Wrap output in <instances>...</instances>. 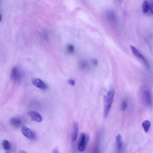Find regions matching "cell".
<instances>
[{
    "mask_svg": "<svg viewBox=\"0 0 153 153\" xmlns=\"http://www.w3.org/2000/svg\"><path fill=\"white\" fill-rule=\"evenodd\" d=\"M53 153H60L59 150L57 148L54 149Z\"/></svg>",
    "mask_w": 153,
    "mask_h": 153,
    "instance_id": "cell-20",
    "label": "cell"
},
{
    "mask_svg": "<svg viewBox=\"0 0 153 153\" xmlns=\"http://www.w3.org/2000/svg\"><path fill=\"white\" fill-rule=\"evenodd\" d=\"M115 92L113 89L109 90L107 96L104 98L103 116L105 118H106L108 116L109 111L114 101Z\"/></svg>",
    "mask_w": 153,
    "mask_h": 153,
    "instance_id": "cell-1",
    "label": "cell"
},
{
    "mask_svg": "<svg viewBox=\"0 0 153 153\" xmlns=\"http://www.w3.org/2000/svg\"><path fill=\"white\" fill-rule=\"evenodd\" d=\"M19 153H28L27 152L25 151L24 150H20L19 152Z\"/></svg>",
    "mask_w": 153,
    "mask_h": 153,
    "instance_id": "cell-22",
    "label": "cell"
},
{
    "mask_svg": "<svg viewBox=\"0 0 153 153\" xmlns=\"http://www.w3.org/2000/svg\"><path fill=\"white\" fill-rule=\"evenodd\" d=\"M33 84L41 90H46L48 88L47 84L41 79L33 78L32 79Z\"/></svg>",
    "mask_w": 153,
    "mask_h": 153,
    "instance_id": "cell-5",
    "label": "cell"
},
{
    "mask_svg": "<svg viewBox=\"0 0 153 153\" xmlns=\"http://www.w3.org/2000/svg\"><path fill=\"white\" fill-rule=\"evenodd\" d=\"M79 130V126L78 123L75 122L73 124V130L72 134L71 139L72 141H74L76 140L78 135Z\"/></svg>",
    "mask_w": 153,
    "mask_h": 153,
    "instance_id": "cell-9",
    "label": "cell"
},
{
    "mask_svg": "<svg viewBox=\"0 0 153 153\" xmlns=\"http://www.w3.org/2000/svg\"><path fill=\"white\" fill-rule=\"evenodd\" d=\"M67 50L68 52L70 53H72L74 51V48L72 45H69L67 46Z\"/></svg>",
    "mask_w": 153,
    "mask_h": 153,
    "instance_id": "cell-17",
    "label": "cell"
},
{
    "mask_svg": "<svg viewBox=\"0 0 153 153\" xmlns=\"http://www.w3.org/2000/svg\"><path fill=\"white\" fill-rule=\"evenodd\" d=\"M91 62L94 66H97L98 64V61L97 60L95 59H92Z\"/></svg>",
    "mask_w": 153,
    "mask_h": 153,
    "instance_id": "cell-19",
    "label": "cell"
},
{
    "mask_svg": "<svg viewBox=\"0 0 153 153\" xmlns=\"http://www.w3.org/2000/svg\"><path fill=\"white\" fill-rule=\"evenodd\" d=\"M68 83L71 86H74L75 85V82L74 80L70 79L68 80Z\"/></svg>",
    "mask_w": 153,
    "mask_h": 153,
    "instance_id": "cell-18",
    "label": "cell"
},
{
    "mask_svg": "<svg viewBox=\"0 0 153 153\" xmlns=\"http://www.w3.org/2000/svg\"><path fill=\"white\" fill-rule=\"evenodd\" d=\"M6 153H9L8 152H7Z\"/></svg>",
    "mask_w": 153,
    "mask_h": 153,
    "instance_id": "cell-23",
    "label": "cell"
},
{
    "mask_svg": "<svg viewBox=\"0 0 153 153\" xmlns=\"http://www.w3.org/2000/svg\"><path fill=\"white\" fill-rule=\"evenodd\" d=\"M23 76L22 72L16 67L12 69L11 73V77L13 80L16 82H19L21 80Z\"/></svg>",
    "mask_w": 153,
    "mask_h": 153,
    "instance_id": "cell-3",
    "label": "cell"
},
{
    "mask_svg": "<svg viewBox=\"0 0 153 153\" xmlns=\"http://www.w3.org/2000/svg\"><path fill=\"white\" fill-rule=\"evenodd\" d=\"M89 139V136L84 133H81L78 143V150L80 152L84 151L86 148Z\"/></svg>",
    "mask_w": 153,
    "mask_h": 153,
    "instance_id": "cell-2",
    "label": "cell"
},
{
    "mask_svg": "<svg viewBox=\"0 0 153 153\" xmlns=\"http://www.w3.org/2000/svg\"><path fill=\"white\" fill-rule=\"evenodd\" d=\"M142 97L145 102L148 105L152 104L151 95L150 90L147 89H144L142 91Z\"/></svg>",
    "mask_w": 153,
    "mask_h": 153,
    "instance_id": "cell-4",
    "label": "cell"
},
{
    "mask_svg": "<svg viewBox=\"0 0 153 153\" xmlns=\"http://www.w3.org/2000/svg\"><path fill=\"white\" fill-rule=\"evenodd\" d=\"M3 148L5 150H9L11 148V145L10 143L6 140H4L2 143Z\"/></svg>",
    "mask_w": 153,
    "mask_h": 153,
    "instance_id": "cell-14",
    "label": "cell"
},
{
    "mask_svg": "<svg viewBox=\"0 0 153 153\" xmlns=\"http://www.w3.org/2000/svg\"><path fill=\"white\" fill-rule=\"evenodd\" d=\"M130 48H131L132 52H133L134 55L136 57L139 58V59L142 60L147 66H148V62H147L146 59L135 47L131 46H130Z\"/></svg>",
    "mask_w": 153,
    "mask_h": 153,
    "instance_id": "cell-7",
    "label": "cell"
},
{
    "mask_svg": "<svg viewBox=\"0 0 153 153\" xmlns=\"http://www.w3.org/2000/svg\"><path fill=\"white\" fill-rule=\"evenodd\" d=\"M10 123L13 126L15 127H18L21 125L22 122L20 118L15 117L11 119Z\"/></svg>",
    "mask_w": 153,
    "mask_h": 153,
    "instance_id": "cell-11",
    "label": "cell"
},
{
    "mask_svg": "<svg viewBox=\"0 0 153 153\" xmlns=\"http://www.w3.org/2000/svg\"><path fill=\"white\" fill-rule=\"evenodd\" d=\"M29 115L32 120L35 122H39L42 120V118L41 115L36 111H31L29 112Z\"/></svg>",
    "mask_w": 153,
    "mask_h": 153,
    "instance_id": "cell-8",
    "label": "cell"
},
{
    "mask_svg": "<svg viewBox=\"0 0 153 153\" xmlns=\"http://www.w3.org/2000/svg\"><path fill=\"white\" fill-rule=\"evenodd\" d=\"M21 132L22 134L28 139H34L35 138V134L31 130L26 126H24L22 127Z\"/></svg>",
    "mask_w": 153,
    "mask_h": 153,
    "instance_id": "cell-6",
    "label": "cell"
},
{
    "mask_svg": "<svg viewBox=\"0 0 153 153\" xmlns=\"http://www.w3.org/2000/svg\"><path fill=\"white\" fill-rule=\"evenodd\" d=\"M150 7L151 11V12L153 14V3H152L151 4Z\"/></svg>",
    "mask_w": 153,
    "mask_h": 153,
    "instance_id": "cell-21",
    "label": "cell"
},
{
    "mask_svg": "<svg viewBox=\"0 0 153 153\" xmlns=\"http://www.w3.org/2000/svg\"><path fill=\"white\" fill-rule=\"evenodd\" d=\"M116 140L117 148L119 150L122 148V138L120 134L116 136Z\"/></svg>",
    "mask_w": 153,
    "mask_h": 153,
    "instance_id": "cell-10",
    "label": "cell"
},
{
    "mask_svg": "<svg viewBox=\"0 0 153 153\" xmlns=\"http://www.w3.org/2000/svg\"><path fill=\"white\" fill-rule=\"evenodd\" d=\"M79 66L81 70L83 71L87 70L89 66L88 63L85 60H82L79 64Z\"/></svg>",
    "mask_w": 153,
    "mask_h": 153,
    "instance_id": "cell-12",
    "label": "cell"
},
{
    "mask_svg": "<svg viewBox=\"0 0 153 153\" xmlns=\"http://www.w3.org/2000/svg\"><path fill=\"white\" fill-rule=\"evenodd\" d=\"M127 106V102L125 100H123L122 102L121 106V109L123 111H124L126 110Z\"/></svg>",
    "mask_w": 153,
    "mask_h": 153,
    "instance_id": "cell-16",
    "label": "cell"
},
{
    "mask_svg": "<svg viewBox=\"0 0 153 153\" xmlns=\"http://www.w3.org/2000/svg\"><path fill=\"white\" fill-rule=\"evenodd\" d=\"M149 8H150V5L149 3L147 1H144L143 3L142 6L143 12L146 13L148 12Z\"/></svg>",
    "mask_w": 153,
    "mask_h": 153,
    "instance_id": "cell-15",
    "label": "cell"
},
{
    "mask_svg": "<svg viewBox=\"0 0 153 153\" xmlns=\"http://www.w3.org/2000/svg\"><path fill=\"white\" fill-rule=\"evenodd\" d=\"M142 126L145 132L146 133H148L150 127V122L148 120H145L143 122Z\"/></svg>",
    "mask_w": 153,
    "mask_h": 153,
    "instance_id": "cell-13",
    "label": "cell"
}]
</instances>
